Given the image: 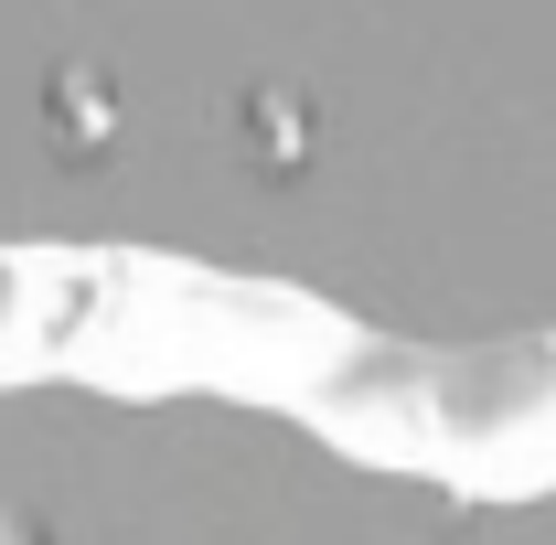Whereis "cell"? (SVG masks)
Masks as SVG:
<instances>
[{"instance_id": "3", "label": "cell", "mask_w": 556, "mask_h": 545, "mask_svg": "<svg viewBox=\"0 0 556 545\" xmlns=\"http://www.w3.org/2000/svg\"><path fill=\"white\" fill-rule=\"evenodd\" d=\"M0 545H43V535H33V524H0Z\"/></svg>"}, {"instance_id": "1", "label": "cell", "mask_w": 556, "mask_h": 545, "mask_svg": "<svg viewBox=\"0 0 556 545\" xmlns=\"http://www.w3.org/2000/svg\"><path fill=\"white\" fill-rule=\"evenodd\" d=\"M43 129H54V150H65V161H97V150L118 139V97H108V75H97V65L54 75V97H43Z\"/></svg>"}, {"instance_id": "2", "label": "cell", "mask_w": 556, "mask_h": 545, "mask_svg": "<svg viewBox=\"0 0 556 545\" xmlns=\"http://www.w3.org/2000/svg\"><path fill=\"white\" fill-rule=\"evenodd\" d=\"M257 139H268V172H289V97H257Z\"/></svg>"}]
</instances>
